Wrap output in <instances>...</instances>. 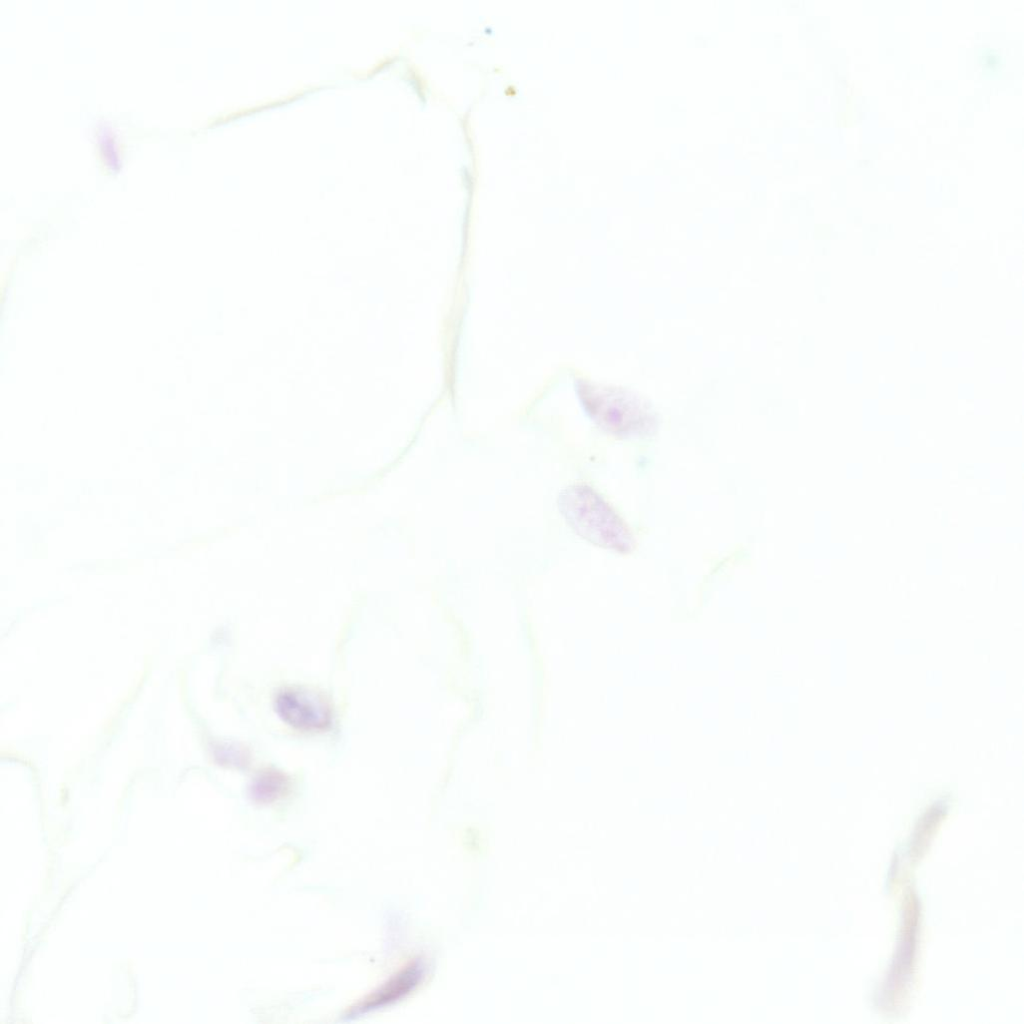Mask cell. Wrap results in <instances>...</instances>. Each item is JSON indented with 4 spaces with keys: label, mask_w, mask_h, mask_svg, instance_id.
<instances>
[{
    "label": "cell",
    "mask_w": 1024,
    "mask_h": 1024,
    "mask_svg": "<svg viewBox=\"0 0 1024 1024\" xmlns=\"http://www.w3.org/2000/svg\"><path fill=\"white\" fill-rule=\"evenodd\" d=\"M286 774L274 768L260 771L249 786V796L260 804H268L283 797L289 789Z\"/></svg>",
    "instance_id": "obj_5"
},
{
    "label": "cell",
    "mask_w": 1024,
    "mask_h": 1024,
    "mask_svg": "<svg viewBox=\"0 0 1024 1024\" xmlns=\"http://www.w3.org/2000/svg\"><path fill=\"white\" fill-rule=\"evenodd\" d=\"M418 978L419 971L415 966L406 967L352 1006L346 1013V1018H354L395 1002L415 985Z\"/></svg>",
    "instance_id": "obj_4"
},
{
    "label": "cell",
    "mask_w": 1024,
    "mask_h": 1024,
    "mask_svg": "<svg viewBox=\"0 0 1024 1024\" xmlns=\"http://www.w3.org/2000/svg\"><path fill=\"white\" fill-rule=\"evenodd\" d=\"M584 403L595 421L613 434L643 437L657 428V419L650 405L629 391L588 389Z\"/></svg>",
    "instance_id": "obj_2"
},
{
    "label": "cell",
    "mask_w": 1024,
    "mask_h": 1024,
    "mask_svg": "<svg viewBox=\"0 0 1024 1024\" xmlns=\"http://www.w3.org/2000/svg\"><path fill=\"white\" fill-rule=\"evenodd\" d=\"M560 501L563 514L583 537L619 552L632 550L634 540L628 527L593 490L575 486L566 490Z\"/></svg>",
    "instance_id": "obj_1"
},
{
    "label": "cell",
    "mask_w": 1024,
    "mask_h": 1024,
    "mask_svg": "<svg viewBox=\"0 0 1024 1024\" xmlns=\"http://www.w3.org/2000/svg\"><path fill=\"white\" fill-rule=\"evenodd\" d=\"M274 705L283 722L302 731L326 730L332 722L329 702L313 690L285 688L277 694Z\"/></svg>",
    "instance_id": "obj_3"
}]
</instances>
